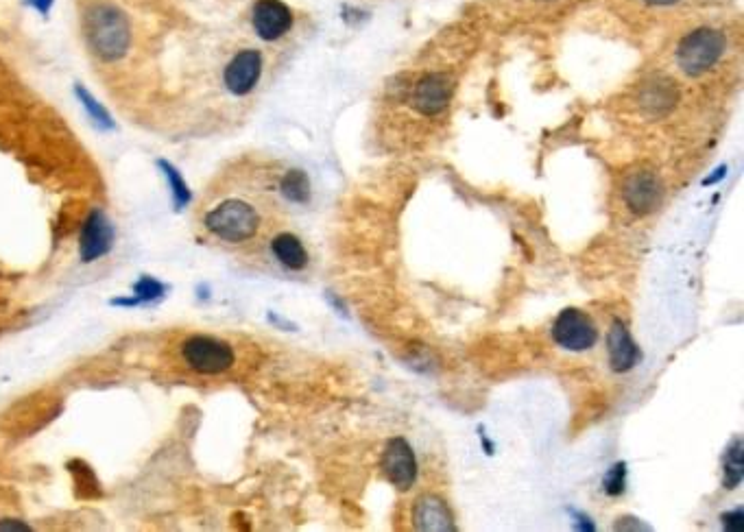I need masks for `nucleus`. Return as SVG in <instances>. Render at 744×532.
<instances>
[{
    "label": "nucleus",
    "mask_w": 744,
    "mask_h": 532,
    "mask_svg": "<svg viewBox=\"0 0 744 532\" xmlns=\"http://www.w3.org/2000/svg\"><path fill=\"white\" fill-rule=\"evenodd\" d=\"M83 33H86L90 51L101 62H118L129 51V18L123 9L107 0H96L83 11Z\"/></svg>",
    "instance_id": "f257e3e1"
},
{
    "label": "nucleus",
    "mask_w": 744,
    "mask_h": 532,
    "mask_svg": "<svg viewBox=\"0 0 744 532\" xmlns=\"http://www.w3.org/2000/svg\"><path fill=\"white\" fill-rule=\"evenodd\" d=\"M206 229L223 243H247L254 238L260 229V214L240 199H227L221 205H216L212 212L206 214Z\"/></svg>",
    "instance_id": "f03ea898"
},
{
    "label": "nucleus",
    "mask_w": 744,
    "mask_h": 532,
    "mask_svg": "<svg viewBox=\"0 0 744 532\" xmlns=\"http://www.w3.org/2000/svg\"><path fill=\"white\" fill-rule=\"evenodd\" d=\"M725 46L727 40L720 31L710 27L696 29L679 42L677 64L686 75L699 77L716 66L718 59L725 53Z\"/></svg>",
    "instance_id": "7ed1b4c3"
},
{
    "label": "nucleus",
    "mask_w": 744,
    "mask_h": 532,
    "mask_svg": "<svg viewBox=\"0 0 744 532\" xmlns=\"http://www.w3.org/2000/svg\"><path fill=\"white\" fill-rule=\"evenodd\" d=\"M182 358L203 376H216L234 365L232 347L214 336H190L182 345Z\"/></svg>",
    "instance_id": "20e7f679"
},
{
    "label": "nucleus",
    "mask_w": 744,
    "mask_h": 532,
    "mask_svg": "<svg viewBox=\"0 0 744 532\" xmlns=\"http://www.w3.org/2000/svg\"><path fill=\"white\" fill-rule=\"evenodd\" d=\"M552 338L568 352H587V349L596 345L598 330L585 312L568 308L559 314L555 325H552Z\"/></svg>",
    "instance_id": "39448f33"
},
{
    "label": "nucleus",
    "mask_w": 744,
    "mask_h": 532,
    "mask_svg": "<svg viewBox=\"0 0 744 532\" xmlns=\"http://www.w3.org/2000/svg\"><path fill=\"white\" fill-rule=\"evenodd\" d=\"M382 471L395 489L408 491L415 485L417 461H415V454L411 450V445H408L402 437L391 439L387 443V447H384Z\"/></svg>",
    "instance_id": "423d86ee"
},
{
    "label": "nucleus",
    "mask_w": 744,
    "mask_h": 532,
    "mask_svg": "<svg viewBox=\"0 0 744 532\" xmlns=\"http://www.w3.org/2000/svg\"><path fill=\"white\" fill-rule=\"evenodd\" d=\"M262 77V55L254 48H245L238 51L230 64L225 66L223 72V83L234 96H247L251 90L258 86Z\"/></svg>",
    "instance_id": "0eeeda50"
},
{
    "label": "nucleus",
    "mask_w": 744,
    "mask_h": 532,
    "mask_svg": "<svg viewBox=\"0 0 744 532\" xmlns=\"http://www.w3.org/2000/svg\"><path fill=\"white\" fill-rule=\"evenodd\" d=\"M114 247V227L107 219V214L101 210H92L90 216L83 223L79 236V253L83 262H96L107 256Z\"/></svg>",
    "instance_id": "6e6552de"
},
{
    "label": "nucleus",
    "mask_w": 744,
    "mask_h": 532,
    "mask_svg": "<svg viewBox=\"0 0 744 532\" xmlns=\"http://www.w3.org/2000/svg\"><path fill=\"white\" fill-rule=\"evenodd\" d=\"M251 24L260 40L275 42L291 31L293 11L282 0H258L251 11Z\"/></svg>",
    "instance_id": "1a4fd4ad"
},
{
    "label": "nucleus",
    "mask_w": 744,
    "mask_h": 532,
    "mask_svg": "<svg viewBox=\"0 0 744 532\" xmlns=\"http://www.w3.org/2000/svg\"><path fill=\"white\" fill-rule=\"evenodd\" d=\"M452 79L441 72H432L415 83L413 107L426 116H437L446 110L452 99Z\"/></svg>",
    "instance_id": "9d476101"
},
{
    "label": "nucleus",
    "mask_w": 744,
    "mask_h": 532,
    "mask_svg": "<svg viewBox=\"0 0 744 532\" xmlns=\"http://www.w3.org/2000/svg\"><path fill=\"white\" fill-rule=\"evenodd\" d=\"M659 197H662V190H659V181L653 173H633L624 184V201L635 214L653 212Z\"/></svg>",
    "instance_id": "9b49d317"
},
{
    "label": "nucleus",
    "mask_w": 744,
    "mask_h": 532,
    "mask_svg": "<svg viewBox=\"0 0 744 532\" xmlns=\"http://www.w3.org/2000/svg\"><path fill=\"white\" fill-rule=\"evenodd\" d=\"M607 345H609V362L614 371L624 373L638 365L640 349L633 343L627 325H624L622 321H614V325H611Z\"/></svg>",
    "instance_id": "f8f14e48"
},
{
    "label": "nucleus",
    "mask_w": 744,
    "mask_h": 532,
    "mask_svg": "<svg viewBox=\"0 0 744 532\" xmlns=\"http://www.w3.org/2000/svg\"><path fill=\"white\" fill-rule=\"evenodd\" d=\"M415 528L419 530H454L452 515L448 511V506L443 500L435 498V495H424L422 500H417L415 504Z\"/></svg>",
    "instance_id": "ddd939ff"
},
{
    "label": "nucleus",
    "mask_w": 744,
    "mask_h": 532,
    "mask_svg": "<svg viewBox=\"0 0 744 532\" xmlns=\"http://www.w3.org/2000/svg\"><path fill=\"white\" fill-rule=\"evenodd\" d=\"M271 251H273V256L291 271H302L308 264V253L302 245V240L293 234L275 236L271 243Z\"/></svg>",
    "instance_id": "4468645a"
},
{
    "label": "nucleus",
    "mask_w": 744,
    "mask_h": 532,
    "mask_svg": "<svg viewBox=\"0 0 744 532\" xmlns=\"http://www.w3.org/2000/svg\"><path fill=\"white\" fill-rule=\"evenodd\" d=\"M164 295V286L153 280V277L144 275L134 284V297L131 299H114V306H140V304H149V301L160 299Z\"/></svg>",
    "instance_id": "2eb2a0df"
},
{
    "label": "nucleus",
    "mask_w": 744,
    "mask_h": 532,
    "mask_svg": "<svg viewBox=\"0 0 744 532\" xmlns=\"http://www.w3.org/2000/svg\"><path fill=\"white\" fill-rule=\"evenodd\" d=\"M280 190L291 203H308L310 199V181L304 171H288L282 177Z\"/></svg>",
    "instance_id": "dca6fc26"
},
{
    "label": "nucleus",
    "mask_w": 744,
    "mask_h": 532,
    "mask_svg": "<svg viewBox=\"0 0 744 532\" xmlns=\"http://www.w3.org/2000/svg\"><path fill=\"white\" fill-rule=\"evenodd\" d=\"M75 94H77V99L81 101L83 110L88 112L90 120H92V123H94L96 127H99V129H114V127H116L112 114L107 112L105 107H103L99 101H96L94 96H92L86 88H83V86H75Z\"/></svg>",
    "instance_id": "f3484780"
},
{
    "label": "nucleus",
    "mask_w": 744,
    "mask_h": 532,
    "mask_svg": "<svg viewBox=\"0 0 744 532\" xmlns=\"http://www.w3.org/2000/svg\"><path fill=\"white\" fill-rule=\"evenodd\" d=\"M158 166L164 171V177L168 179V186H171V192H173V205L175 210H184L186 205L192 201V192L188 188V184L184 181V177L179 175L177 168L173 164H168L166 160H160Z\"/></svg>",
    "instance_id": "a211bd4d"
},
{
    "label": "nucleus",
    "mask_w": 744,
    "mask_h": 532,
    "mask_svg": "<svg viewBox=\"0 0 744 532\" xmlns=\"http://www.w3.org/2000/svg\"><path fill=\"white\" fill-rule=\"evenodd\" d=\"M744 478V463H742V441L738 439L729 447L727 461H725V489H736Z\"/></svg>",
    "instance_id": "6ab92c4d"
},
{
    "label": "nucleus",
    "mask_w": 744,
    "mask_h": 532,
    "mask_svg": "<svg viewBox=\"0 0 744 532\" xmlns=\"http://www.w3.org/2000/svg\"><path fill=\"white\" fill-rule=\"evenodd\" d=\"M624 476H627V469H624L622 463H618L616 467H611L609 474L603 480L605 491L609 495H620L624 491Z\"/></svg>",
    "instance_id": "aec40b11"
},
{
    "label": "nucleus",
    "mask_w": 744,
    "mask_h": 532,
    "mask_svg": "<svg viewBox=\"0 0 744 532\" xmlns=\"http://www.w3.org/2000/svg\"><path fill=\"white\" fill-rule=\"evenodd\" d=\"M744 513H742V509H738V511H734V513H727V515H723V526H725V530H729V532H740L742 528H744Z\"/></svg>",
    "instance_id": "412c9836"
},
{
    "label": "nucleus",
    "mask_w": 744,
    "mask_h": 532,
    "mask_svg": "<svg viewBox=\"0 0 744 532\" xmlns=\"http://www.w3.org/2000/svg\"><path fill=\"white\" fill-rule=\"evenodd\" d=\"M24 3L31 5L35 11H40L42 16H48V11L55 5V0H24Z\"/></svg>",
    "instance_id": "4be33fe9"
},
{
    "label": "nucleus",
    "mask_w": 744,
    "mask_h": 532,
    "mask_svg": "<svg viewBox=\"0 0 744 532\" xmlns=\"http://www.w3.org/2000/svg\"><path fill=\"white\" fill-rule=\"evenodd\" d=\"M0 530H14V532H31V528L27 524L18 522V519H5V522H0Z\"/></svg>",
    "instance_id": "5701e85b"
},
{
    "label": "nucleus",
    "mask_w": 744,
    "mask_h": 532,
    "mask_svg": "<svg viewBox=\"0 0 744 532\" xmlns=\"http://www.w3.org/2000/svg\"><path fill=\"white\" fill-rule=\"evenodd\" d=\"M644 3H651V5H675V3H679V0H644Z\"/></svg>",
    "instance_id": "b1692460"
}]
</instances>
